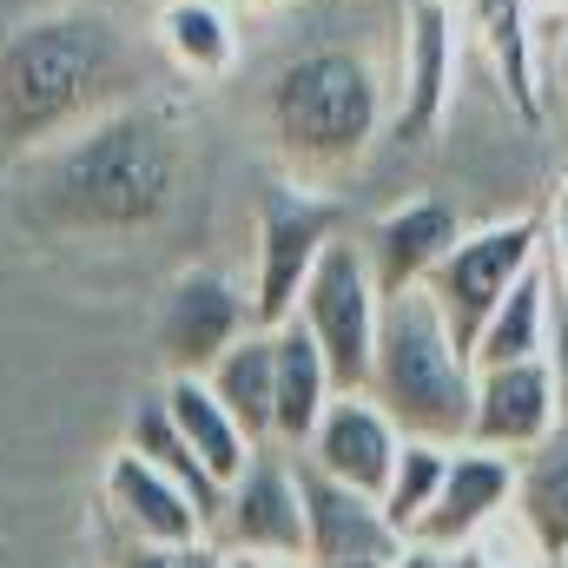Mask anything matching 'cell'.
<instances>
[{"label":"cell","instance_id":"cell-16","mask_svg":"<svg viewBox=\"0 0 568 568\" xmlns=\"http://www.w3.org/2000/svg\"><path fill=\"white\" fill-rule=\"evenodd\" d=\"M456 232H463V212L456 205H443V199H404V205L377 212L357 232V252H364L377 291L397 297V291H417L436 272V258L456 245Z\"/></svg>","mask_w":568,"mask_h":568},{"label":"cell","instance_id":"cell-12","mask_svg":"<svg viewBox=\"0 0 568 568\" xmlns=\"http://www.w3.org/2000/svg\"><path fill=\"white\" fill-rule=\"evenodd\" d=\"M297 496H304V562L311 568H344V562H390L404 549V536L384 523L377 496L317 476L311 463H297Z\"/></svg>","mask_w":568,"mask_h":568},{"label":"cell","instance_id":"cell-25","mask_svg":"<svg viewBox=\"0 0 568 568\" xmlns=\"http://www.w3.org/2000/svg\"><path fill=\"white\" fill-rule=\"evenodd\" d=\"M120 568H225V549H219L212 536H199V542H172V549L126 542V562Z\"/></svg>","mask_w":568,"mask_h":568},{"label":"cell","instance_id":"cell-23","mask_svg":"<svg viewBox=\"0 0 568 568\" xmlns=\"http://www.w3.org/2000/svg\"><path fill=\"white\" fill-rule=\"evenodd\" d=\"M449 449H456V443H424V436H404V449H397V463H390V476H384V489H377V509H384V523H390L404 542L424 529V516H429V503H436V483H443Z\"/></svg>","mask_w":568,"mask_h":568},{"label":"cell","instance_id":"cell-8","mask_svg":"<svg viewBox=\"0 0 568 568\" xmlns=\"http://www.w3.org/2000/svg\"><path fill=\"white\" fill-rule=\"evenodd\" d=\"M252 324H258L252 317V291L232 272H212V265L179 272L165 284V297H159V317H152L165 377H205Z\"/></svg>","mask_w":568,"mask_h":568},{"label":"cell","instance_id":"cell-10","mask_svg":"<svg viewBox=\"0 0 568 568\" xmlns=\"http://www.w3.org/2000/svg\"><path fill=\"white\" fill-rule=\"evenodd\" d=\"M562 429V404H556V377L542 357L523 364H483L469 384V429L463 443L496 449V456H523L542 436Z\"/></svg>","mask_w":568,"mask_h":568},{"label":"cell","instance_id":"cell-32","mask_svg":"<svg viewBox=\"0 0 568 568\" xmlns=\"http://www.w3.org/2000/svg\"><path fill=\"white\" fill-rule=\"evenodd\" d=\"M344 568H384V562H344Z\"/></svg>","mask_w":568,"mask_h":568},{"label":"cell","instance_id":"cell-15","mask_svg":"<svg viewBox=\"0 0 568 568\" xmlns=\"http://www.w3.org/2000/svg\"><path fill=\"white\" fill-rule=\"evenodd\" d=\"M100 496H106V516L120 523L126 542H152V549H172V542H199L212 536L205 509L145 463L140 449H113L106 476H100Z\"/></svg>","mask_w":568,"mask_h":568},{"label":"cell","instance_id":"cell-6","mask_svg":"<svg viewBox=\"0 0 568 568\" xmlns=\"http://www.w3.org/2000/svg\"><path fill=\"white\" fill-rule=\"evenodd\" d=\"M291 317L324 351L337 390H364L371 344H377V317H384V291H377V278H371V265H364V252H357L351 232H337L317 252V265H311V278L297 291V311Z\"/></svg>","mask_w":568,"mask_h":568},{"label":"cell","instance_id":"cell-21","mask_svg":"<svg viewBox=\"0 0 568 568\" xmlns=\"http://www.w3.org/2000/svg\"><path fill=\"white\" fill-rule=\"evenodd\" d=\"M549 344V278H542V258L523 272V278L503 291V304L483 317V331L469 337V364H523V357H542Z\"/></svg>","mask_w":568,"mask_h":568},{"label":"cell","instance_id":"cell-4","mask_svg":"<svg viewBox=\"0 0 568 568\" xmlns=\"http://www.w3.org/2000/svg\"><path fill=\"white\" fill-rule=\"evenodd\" d=\"M469 384H476V364L449 337V324L436 317V304H429L424 291L384 297L364 397L404 436L463 443V429H469Z\"/></svg>","mask_w":568,"mask_h":568},{"label":"cell","instance_id":"cell-17","mask_svg":"<svg viewBox=\"0 0 568 568\" xmlns=\"http://www.w3.org/2000/svg\"><path fill=\"white\" fill-rule=\"evenodd\" d=\"M152 53L179 73V80H232L245 60V33H239V7L225 0H159L152 7Z\"/></svg>","mask_w":568,"mask_h":568},{"label":"cell","instance_id":"cell-30","mask_svg":"<svg viewBox=\"0 0 568 568\" xmlns=\"http://www.w3.org/2000/svg\"><path fill=\"white\" fill-rule=\"evenodd\" d=\"M529 20H568V0H523Z\"/></svg>","mask_w":568,"mask_h":568},{"label":"cell","instance_id":"cell-5","mask_svg":"<svg viewBox=\"0 0 568 568\" xmlns=\"http://www.w3.org/2000/svg\"><path fill=\"white\" fill-rule=\"evenodd\" d=\"M536 258H542V219L536 212H509V219H489V225H463L456 245L436 258V272L417 291L436 304V317L449 324V337L469 351V337L483 331V317L503 304V291L523 278Z\"/></svg>","mask_w":568,"mask_h":568},{"label":"cell","instance_id":"cell-26","mask_svg":"<svg viewBox=\"0 0 568 568\" xmlns=\"http://www.w3.org/2000/svg\"><path fill=\"white\" fill-rule=\"evenodd\" d=\"M542 272L568 297V165H562V185H556V205L542 219Z\"/></svg>","mask_w":568,"mask_h":568},{"label":"cell","instance_id":"cell-20","mask_svg":"<svg viewBox=\"0 0 568 568\" xmlns=\"http://www.w3.org/2000/svg\"><path fill=\"white\" fill-rule=\"evenodd\" d=\"M159 404H165V417H172V429L192 443V456L205 463V476L219 483V496H225V483L252 463V436H245V424L212 397V384L205 377H165V390H159Z\"/></svg>","mask_w":568,"mask_h":568},{"label":"cell","instance_id":"cell-7","mask_svg":"<svg viewBox=\"0 0 568 568\" xmlns=\"http://www.w3.org/2000/svg\"><path fill=\"white\" fill-rule=\"evenodd\" d=\"M337 205L331 192L317 185H291L278 179L265 199H258V245H252V317L258 324H284L297 311V291L311 278L317 252L337 239Z\"/></svg>","mask_w":568,"mask_h":568},{"label":"cell","instance_id":"cell-28","mask_svg":"<svg viewBox=\"0 0 568 568\" xmlns=\"http://www.w3.org/2000/svg\"><path fill=\"white\" fill-rule=\"evenodd\" d=\"M536 67H542V106L556 100L568 113V20H556V33H536Z\"/></svg>","mask_w":568,"mask_h":568},{"label":"cell","instance_id":"cell-22","mask_svg":"<svg viewBox=\"0 0 568 568\" xmlns=\"http://www.w3.org/2000/svg\"><path fill=\"white\" fill-rule=\"evenodd\" d=\"M205 384H212V397L245 424L252 443H272V331H265V324H252V331L205 371Z\"/></svg>","mask_w":568,"mask_h":568},{"label":"cell","instance_id":"cell-11","mask_svg":"<svg viewBox=\"0 0 568 568\" xmlns=\"http://www.w3.org/2000/svg\"><path fill=\"white\" fill-rule=\"evenodd\" d=\"M463 60V7L456 0H410L404 7V87H397V133L429 140L449 120Z\"/></svg>","mask_w":568,"mask_h":568},{"label":"cell","instance_id":"cell-18","mask_svg":"<svg viewBox=\"0 0 568 568\" xmlns=\"http://www.w3.org/2000/svg\"><path fill=\"white\" fill-rule=\"evenodd\" d=\"M265 331H272V443L297 456L311 424L324 417V404L337 397V377H331L324 351L311 344V331L297 317L265 324Z\"/></svg>","mask_w":568,"mask_h":568},{"label":"cell","instance_id":"cell-1","mask_svg":"<svg viewBox=\"0 0 568 568\" xmlns=\"http://www.w3.org/2000/svg\"><path fill=\"white\" fill-rule=\"evenodd\" d=\"M152 33L106 0H47L0 20V165H27L152 87Z\"/></svg>","mask_w":568,"mask_h":568},{"label":"cell","instance_id":"cell-33","mask_svg":"<svg viewBox=\"0 0 568 568\" xmlns=\"http://www.w3.org/2000/svg\"><path fill=\"white\" fill-rule=\"evenodd\" d=\"M556 568H568V562H556Z\"/></svg>","mask_w":568,"mask_h":568},{"label":"cell","instance_id":"cell-2","mask_svg":"<svg viewBox=\"0 0 568 568\" xmlns=\"http://www.w3.org/2000/svg\"><path fill=\"white\" fill-rule=\"evenodd\" d=\"M33 192V219L73 239H133L152 232L185 199V133L165 106L133 100L47 145L20 165Z\"/></svg>","mask_w":568,"mask_h":568},{"label":"cell","instance_id":"cell-24","mask_svg":"<svg viewBox=\"0 0 568 568\" xmlns=\"http://www.w3.org/2000/svg\"><path fill=\"white\" fill-rule=\"evenodd\" d=\"M126 449H140L159 476H172V483L205 509V523H212V509H219V483L205 476V463L192 456V443L172 429V417H165V404H159V397L140 404V417H133V429H126Z\"/></svg>","mask_w":568,"mask_h":568},{"label":"cell","instance_id":"cell-27","mask_svg":"<svg viewBox=\"0 0 568 568\" xmlns=\"http://www.w3.org/2000/svg\"><path fill=\"white\" fill-rule=\"evenodd\" d=\"M549 278V272H542ZM542 364L556 377V404H562V424H568V297L549 284V344H542Z\"/></svg>","mask_w":568,"mask_h":568},{"label":"cell","instance_id":"cell-19","mask_svg":"<svg viewBox=\"0 0 568 568\" xmlns=\"http://www.w3.org/2000/svg\"><path fill=\"white\" fill-rule=\"evenodd\" d=\"M509 516L523 523V536L542 549V562H568V424L542 436L536 449L516 456V496Z\"/></svg>","mask_w":568,"mask_h":568},{"label":"cell","instance_id":"cell-29","mask_svg":"<svg viewBox=\"0 0 568 568\" xmlns=\"http://www.w3.org/2000/svg\"><path fill=\"white\" fill-rule=\"evenodd\" d=\"M384 568H456V556L449 549H429V542H404Z\"/></svg>","mask_w":568,"mask_h":568},{"label":"cell","instance_id":"cell-3","mask_svg":"<svg viewBox=\"0 0 568 568\" xmlns=\"http://www.w3.org/2000/svg\"><path fill=\"white\" fill-rule=\"evenodd\" d=\"M390 120V80L357 47H297L265 80V133L291 185H337L371 159Z\"/></svg>","mask_w":568,"mask_h":568},{"label":"cell","instance_id":"cell-14","mask_svg":"<svg viewBox=\"0 0 568 568\" xmlns=\"http://www.w3.org/2000/svg\"><path fill=\"white\" fill-rule=\"evenodd\" d=\"M509 496H516V456H496V449H476V443H456L449 463H443V483H436V503H429L424 529L410 542L429 549H463L469 536H483L496 516H509Z\"/></svg>","mask_w":568,"mask_h":568},{"label":"cell","instance_id":"cell-13","mask_svg":"<svg viewBox=\"0 0 568 568\" xmlns=\"http://www.w3.org/2000/svg\"><path fill=\"white\" fill-rule=\"evenodd\" d=\"M397 449H404V429L390 424L364 390H337V397L324 404V417L311 424L297 463H311V469L331 476V483H351V489L377 496L384 476H390V463H397Z\"/></svg>","mask_w":568,"mask_h":568},{"label":"cell","instance_id":"cell-9","mask_svg":"<svg viewBox=\"0 0 568 568\" xmlns=\"http://www.w3.org/2000/svg\"><path fill=\"white\" fill-rule=\"evenodd\" d=\"M212 542L245 556H304V496H297V456L278 443H258L252 463L225 483L212 509Z\"/></svg>","mask_w":568,"mask_h":568},{"label":"cell","instance_id":"cell-31","mask_svg":"<svg viewBox=\"0 0 568 568\" xmlns=\"http://www.w3.org/2000/svg\"><path fill=\"white\" fill-rule=\"evenodd\" d=\"M225 7H239V13H258V7H284V0H225Z\"/></svg>","mask_w":568,"mask_h":568}]
</instances>
